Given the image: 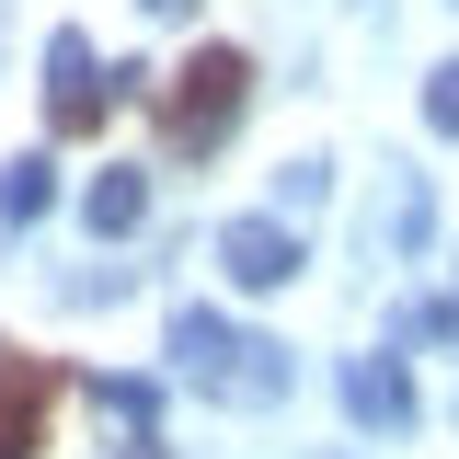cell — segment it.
<instances>
[{"mask_svg": "<svg viewBox=\"0 0 459 459\" xmlns=\"http://www.w3.org/2000/svg\"><path fill=\"white\" fill-rule=\"evenodd\" d=\"M172 379L207 391V402H230V413H264V402L299 391V356H287L276 333H241L230 310H207V299H184V310H172Z\"/></svg>", "mask_w": 459, "mask_h": 459, "instance_id": "6da1fadb", "label": "cell"}, {"mask_svg": "<svg viewBox=\"0 0 459 459\" xmlns=\"http://www.w3.org/2000/svg\"><path fill=\"white\" fill-rule=\"evenodd\" d=\"M241 115H253V57H241V47H195L161 81V150H172V161H207Z\"/></svg>", "mask_w": 459, "mask_h": 459, "instance_id": "7a4b0ae2", "label": "cell"}, {"mask_svg": "<svg viewBox=\"0 0 459 459\" xmlns=\"http://www.w3.org/2000/svg\"><path fill=\"white\" fill-rule=\"evenodd\" d=\"M207 264H219V287H241V299H276V287L310 264V241H299L287 219H219Z\"/></svg>", "mask_w": 459, "mask_h": 459, "instance_id": "3957f363", "label": "cell"}, {"mask_svg": "<svg viewBox=\"0 0 459 459\" xmlns=\"http://www.w3.org/2000/svg\"><path fill=\"white\" fill-rule=\"evenodd\" d=\"M104 104H115V69L92 57L81 23H57V35H47V126H57V138H92Z\"/></svg>", "mask_w": 459, "mask_h": 459, "instance_id": "277c9868", "label": "cell"}, {"mask_svg": "<svg viewBox=\"0 0 459 459\" xmlns=\"http://www.w3.org/2000/svg\"><path fill=\"white\" fill-rule=\"evenodd\" d=\"M47 402H57L47 356H0V459H47Z\"/></svg>", "mask_w": 459, "mask_h": 459, "instance_id": "5b68a950", "label": "cell"}, {"mask_svg": "<svg viewBox=\"0 0 459 459\" xmlns=\"http://www.w3.org/2000/svg\"><path fill=\"white\" fill-rule=\"evenodd\" d=\"M344 413H356L368 437H402L425 402H413V379H402V356H344Z\"/></svg>", "mask_w": 459, "mask_h": 459, "instance_id": "8992f818", "label": "cell"}, {"mask_svg": "<svg viewBox=\"0 0 459 459\" xmlns=\"http://www.w3.org/2000/svg\"><path fill=\"white\" fill-rule=\"evenodd\" d=\"M81 230H92V241H138V230H150V172H138V161L92 172V195H81Z\"/></svg>", "mask_w": 459, "mask_h": 459, "instance_id": "52a82bcc", "label": "cell"}, {"mask_svg": "<svg viewBox=\"0 0 459 459\" xmlns=\"http://www.w3.org/2000/svg\"><path fill=\"white\" fill-rule=\"evenodd\" d=\"M81 391L104 402L115 459H161V391H150V379H81Z\"/></svg>", "mask_w": 459, "mask_h": 459, "instance_id": "ba28073f", "label": "cell"}, {"mask_svg": "<svg viewBox=\"0 0 459 459\" xmlns=\"http://www.w3.org/2000/svg\"><path fill=\"white\" fill-rule=\"evenodd\" d=\"M57 207V161L47 150H23V161H0V230H35Z\"/></svg>", "mask_w": 459, "mask_h": 459, "instance_id": "9c48e42d", "label": "cell"}, {"mask_svg": "<svg viewBox=\"0 0 459 459\" xmlns=\"http://www.w3.org/2000/svg\"><path fill=\"white\" fill-rule=\"evenodd\" d=\"M333 195V161L322 150H299V161H276V219H299V207H322Z\"/></svg>", "mask_w": 459, "mask_h": 459, "instance_id": "30bf717a", "label": "cell"}, {"mask_svg": "<svg viewBox=\"0 0 459 459\" xmlns=\"http://www.w3.org/2000/svg\"><path fill=\"white\" fill-rule=\"evenodd\" d=\"M379 230H391L402 253H425V230H437V219H425V184H391V207H379Z\"/></svg>", "mask_w": 459, "mask_h": 459, "instance_id": "8fae6325", "label": "cell"}, {"mask_svg": "<svg viewBox=\"0 0 459 459\" xmlns=\"http://www.w3.org/2000/svg\"><path fill=\"white\" fill-rule=\"evenodd\" d=\"M425 126L459 138V57H437V81H425Z\"/></svg>", "mask_w": 459, "mask_h": 459, "instance_id": "7c38bea8", "label": "cell"}, {"mask_svg": "<svg viewBox=\"0 0 459 459\" xmlns=\"http://www.w3.org/2000/svg\"><path fill=\"white\" fill-rule=\"evenodd\" d=\"M402 333H413V344H459V299H425V310H413Z\"/></svg>", "mask_w": 459, "mask_h": 459, "instance_id": "4fadbf2b", "label": "cell"}, {"mask_svg": "<svg viewBox=\"0 0 459 459\" xmlns=\"http://www.w3.org/2000/svg\"><path fill=\"white\" fill-rule=\"evenodd\" d=\"M150 12H161V23H184V12H195V0H150Z\"/></svg>", "mask_w": 459, "mask_h": 459, "instance_id": "5bb4252c", "label": "cell"}]
</instances>
